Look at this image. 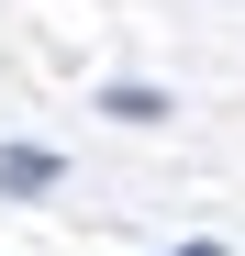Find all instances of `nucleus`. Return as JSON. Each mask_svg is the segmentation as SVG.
I'll return each mask as SVG.
<instances>
[{
    "mask_svg": "<svg viewBox=\"0 0 245 256\" xmlns=\"http://www.w3.org/2000/svg\"><path fill=\"white\" fill-rule=\"evenodd\" d=\"M56 178H67V167H56L45 145H0V190H12V200H45Z\"/></svg>",
    "mask_w": 245,
    "mask_h": 256,
    "instance_id": "obj_1",
    "label": "nucleus"
},
{
    "mask_svg": "<svg viewBox=\"0 0 245 256\" xmlns=\"http://www.w3.org/2000/svg\"><path fill=\"white\" fill-rule=\"evenodd\" d=\"M100 112H112V122H156V112H168V90H145V78H112V90H100Z\"/></svg>",
    "mask_w": 245,
    "mask_h": 256,
    "instance_id": "obj_2",
    "label": "nucleus"
},
{
    "mask_svg": "<svg viewBox=\"0 0 245 256\" xmlns=\"http://www.w3.org/2000/svg\"><path fill=\"white\" fill-rule=\"evenodd\" d=\"M178 256H223V245H178Z\"/></svg>",
    "mask_w": 245,
    "mask_h": 256,
    "instance_id": "obj_3",
    "label": "nucleus"
}]
</instances>
